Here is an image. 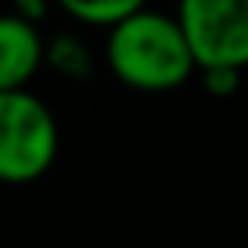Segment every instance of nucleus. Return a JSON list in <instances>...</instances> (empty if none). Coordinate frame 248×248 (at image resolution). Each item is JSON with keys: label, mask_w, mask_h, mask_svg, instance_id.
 <instances>
[{"label": "nucleus", "mask_w": 248, "mask_h": 248, "mask_svg": "<svg viewBox=\"0 0 248 248\" xmlns=\"http://www.w3.org/2000/svg\"><path fill=\"white\" fill-rule=\"evenodd\" d=\"M106 62L109 72L136 92H173L197 75L177 17L150 7L109 28Z\"/></svg>", "instance_id": "obj_1"}, {"label": "nucleus", "mask_w": 248, "mask_h": 248, "mask_svg": "<svg viewBox=\"0 0 248 248\" xmlns=\"http://www.w3.org/2000/svg\"><path fill=\"white\" fill-rule=\"evenodd\" d=\"M58 119L34 92H0V184H34L58 156Z\"/></svg>", "instance_id": "obj_2"}, {"label": "nucleus", "mask_w": 248, "mask_h": 248, "mask_svg": "<svg viewBox=\"0 0 248 248\" xmlns=\"http://www.w3.org/2000/svg\"><path fill=\"white\" fill-rule=\"evenodd\" d=\"M173 17L197 72L248 68V0H177Z\"/></svg>", "instance_id": "obj_3"}, {"label": "nucleus", "mask_w": 248, "mask_h": 248, "mask_svg": "<svg viewBox=\"0 0 248 248\" xmlns=\"http://www.w3.org/2000/svg\"><path fill=\"white\" fill-rule=\"evenodd\" d=\"M45 68V38L34 24L0 14V92H21Z\"/></svg>", "instance_id": "obj_4"}, {"label": "nucleus", "mask_w": 248, "mask_h": 248, "mask_svg": "<svg viewBox=\"0 0 248 248\" xmlns=\"http://www.w3.org/2000/svg\"><path fill=\"white\" fill-rule=\"evenodd\" d=\"M55 4L68 14V17H75V21H82V24H89V28H116L119 21H126V17H133L136 11H143L146 7V0H55Z\"/></svg>", "instance_id": "obj_5"}, {"label": "nucleus", "mask_w": 248, "mask_h": 248, "mask_svg": "<svg viewBox=\"0 0 248 248\" xmlns=\"http://www.w3.org/2000/svg\"><path fill=\"white\" fill-rule=\"evenodd\" d=\"M45 65L75 82L92 75V55H89L85 41L75 34H58V38L45 41Z\"/></svg>", "instance_id": "obj_6"}, {"label": "nucleus", "mask_w": 248, "mask_h": 248, "mask_svg": "<svg viewBox=\"0 0 248 248\" xmlns=\"http://www.w3.org/2000/svg\"><path fill=\"white\" fill-rule=\"evenodd\" d=\"M201 82L211 95L217 99H228L241 89V72H231V68H204L201 72Z\"/></svg>", "instance_id": "obj_7"}, {"label": "nucleus", "mask_w": 248, "mask_h": 248, "mask_svg": "<svg viewBox=\"0 0 248 248\" xmlns=\"http://www.w3.org/2000/svg\"><path fill=\"white\" fill-rule=\"evenodd\" d=\"M11 14L38 28V21H45L51 14V0H14V11Z\"/></svg>", "instance_id": "obj_8"}]
</instances>
